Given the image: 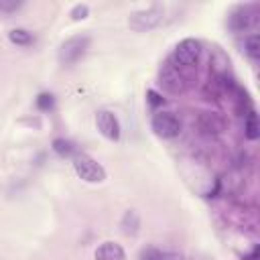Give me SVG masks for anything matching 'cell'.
I'll use <instances>...</instances> for the list:
<instances>
[{
  "mask_svg": "<svg viewBox=\"0 0 260 260\" xmlns=\"http://www.w3.org/2000/svg\"><path fill=\"white\" fill-rule=\"evenodd\" d=\"M91 39L87 35H73L69 39H65L57 51V59L61 65H73L77 63L89 49Z\"/></svg>",
  "mask_w": 260,
  "mask_h": 260,
  "instance_id": "cell-1",
  "label": "cell"
},
{
  "mask_svg": "<svg viewBox=\"0 0 260 260\" xmlns=\"http://www.w3.org/2000/svg\"><path fill=\"white\" fill-rule=\"evenodd\" d=\"M73 169L77 177L83 179L85 183H102L106 179V169L85 152H77L73 156Z\"/></svg>",
  "mask_w": 260,
  "mask_h": 260,
  "instance_id": "cell-2",
  "label": "cell"
},
{
  "mask_svg": "<svg viewBox=\"0 0 260 260\" xmlns=\"http://www.w3.org/2000/svg\"><path fill=\"white\" fill-rule=\"evenodd\" d=\"M199 57H201V43L197 39H183L177 43L171 61L183 69V67H195L199 63Z\"/></svg>",
  "mask_w": 260,
  "mask_h": 260,
  "instance_id": "cell-3",
  "label": "cell"
},
{
  "mask_svg": "<svg viewBox=\"0 0 260 260\" xmlns=\"http://www.w3.org/2000/svg\"><path fill=\"white\" fill-rule=\"evenodd\" d=\"M162 14H165V10L160 6H150V8H144V10H136L128 16V26L136 32L152 30L162 22Z\"/></svg>",
  "mask_w": 260,
  "mask_h": 260,
  "instance_id": "cell-4",
  "label": "cell"
},
{
  "mask_svg": "<svg viewBox=\"0 0 260 260\" xmlns=\"http://www.w3.org/2000/svg\"><path fill=\"white\" fill-rule=\"evenodd\" d=\"M160 85L169 91V93H183L187 89V77L181 73V67H177L171 59L162 65L160 69Z\"/></svg>",
  "mask_w": 260,
  "mask_h": 260,
  "instance_id": "cell-5",
  "label": "cell"
},
{
  "mask_svg": "<svg viewBox=\"0 0 260 260\" xmlns=\"http://www.w3.org/2000/svg\"><path fill=\"white\" fill-rule=\"evenodd\" d=\"M150 128L160 138H175L181 132V120L173 112H156L150 120Z\"/></svg>",
  "mask_w": 260,
  "mask_h": 260,
  "instance_id": "cell-6",
  "label": "cell"
},
{
  "mask_svg": "<svg viewBox=\"0 0 260 260\" xmlns=\"http://www.w3.org/2000/svg\"><path fill=\"white\" fill-rule=\"evenodd\" d=\"M95 128H98V132L104 138L114 140V142L120 140L122 128H120V122H118V118H116L114 112H110V110H98V114H95Z\"/></svg>",
  "mask_w": 260,
  "mask_h": 260,
  "instance_id": "cell-7",
  "label": "cell"
},
{
  "mask_svg": "<svg viewBox=\"0 0 260 260\" xmlns=\"http://www.w3.org/2000/svg\"><path fill=\"white\" fill-rule=\"evenodd\" d=\"M254 20H256V14L252 12V6H234L228 14V26L234 30V32H242V30H248L254 26Z\"/></svg>",
  "mask_w": 260,
  "mask_h": 260,
  "instance_id": "cell-8",
  "label": "cell"
},
{
  "mask_svg": "<svg viewBox=\"0 0 260 260\" xmlns=\"http://www.w3.org/2000/svg\"><path fill=\"white\" fill-rule=\"evenodd\" d=\"M197 126L203 134H209V136H217L221 132H225V118L217 112H201L199 118H197Z\"/></svg>",
  "mask_w": 260,
  "mask_h": 260,
  "instance_id": "cell-9",
  "label": "cell"
},
{
  "mask_svg": "<svg viewBox=\"0 0 260 260\" xmlns=\"http://www.w3.org/2000/svg\"><path fill=\"white\" fill-rule=\"evenodd\" d=\"M95 260H126V252L116 242H104L95 250Z\"/></svg>",
  "mask_w": 260,
  "mask_h": 260,
  "instance_id": "cell-10",
  "label": "cell"
},
{
  "mask_svg": "<svg viewBox=\"0 0 260 260\" xmlns=\"http://www.w3.org/2000/svg\"><path fill=\"white\" fill-rule=\"evenodd\" d=\"M138 258L140 260H183V254L171 252V250H158L154 246H146V248H142Z\"/></svg>",
  "mask_w": 260,
  "mask_h": 260,
  "instance_id": "cell-11",
  "label": "cell"
},
{
  "mask_svg": "<svg viewBox=\"0 0 260 260\" xmlns=\"http://www.w3.org/2000/svg\"><path fill=\"white\" fill-rule=\"evenodd\" d=\"M244 134L248 140H256L260 136V122H258V114L254 110H250L246 114V120H244Z\"/></svg>",
  "mask_w": 260,
  "mask_h": 260,
  "instance_id": "cell-12",
  "label": "cell"
},
{
  "mask_svg": "<svg viewBox=\"0 0 260 260\" xmlns=\"http://www.w3.org/2000/svg\"><path fill=\"white\" fill-rule=\"evenodd\" d=\"M120 225H122V232H124L126 236H134V234L138 232V228H140V217H138V213H136L134 209H128V211L122 215Z\"/></svg>",
  "mask_w": 260,
  "mask_h": 260,
  "instance_id": "cell-13",
  "label": "cell"
},
{
  "mask_svg": "<svg viewBox=\"0 0 260 260\" xmlns=\"http://www.w3.org/2000/svg\"><path fill=\"white\" fill-rule=\"evenodd\" d=\"M8 41H10L12 45H18V47H28V45H32L35 37H32V32L26 30V28H12V30L8 32Z\"/></svg>",
  "mask_w": 260,
  "mask_h": 260,
  "instance_id": "cell-14",
  "label": "cell"
},
{
  "mask_svg": "<svg viewBox=\"0 0 260 260\" xmlns=\"http://www.w3.org/2000/svg\"><path fill=\"white\" fill-rule=\"evenodd\" d=\"M51 148L59 154V156H75L77 154V148H75V144L71 142V140H67V138H55L53 140V144H51Z\"/></svg>",
  "mask_w": 260,
  "mask_h": 260,
  "instance_id": "cell-15",
  "label": "cell"
},
{
  "mask_svg": "<svg viewBox=\"0 0 260 260\" xmlns=\"http://www.w3.org/2000/svg\"><path fill=\"white\" fill-rule=\"evenodd\" d=\"M244 51H246V55H248L252 61H258V59H260V37H258L256 32L246 37V41H244Z\"/></svg>",
  "mask_w": 260,
  "mask_h": 260,
  "instance_id": "cell-16",
  "label": "cell"
},
{
  "mask_svg": "<svg viewBox=\"0 0 260 260\" xmlns=\"http://www.w3.org/2000/svg\"><path fill=\"white\" fill-rule=\"evenodd\" d=\"M35 104H37V108H39L41 112H49V110H53V106H55V98H53V93L43 91V93L37 95Z\"/></svg>",
  "mask_w": 260,
  "mask_h": 260,
  "instance_id": "cell-17",
  "label": "cell"
},
{
  "mask_svg": "<svg viewBox=\"0 0 260 260\" xmlns=\"http://www.w3.org/2000/svg\"><path fill=\"white\" fill-rule=\"evenodd\" d=\"M69 16H71V20H85L89 16V6L87 4H75L71 8Z\"/></svg>",
  "mask_w": 260,
  "mask_h": 260,
  "instance_id": "cell-18",
  "label": "cell"
},
{
  "mask_svg": "<svg viewBox=\"0 0 260 260\" xmlns=\"http://www.w3.org/2000/svg\"><path fill=\"white\" fill-rule=\"evenodd\" d=\"M22 6L18 0H0V12H16Z\"/></svg>",
  "mask_w": 260,
  "mask_h": 260,
  "instance_id": "cell-19",
  "label": "cell"
},
{
  "mask_svg": "<svg viewBox=\"0 0 260 260\" xmlns=\"http://www.w3.org/2000/svg\"><path fill=\"white\" fill-rule=\"evenodd\" d=\"M146 100H148V104H150L152 108H158V106H162V104H165L162 95H160V93H156L154 89H148V91H146Z\"/></svg>",
  "mask_w": 260,
  "mask_h": 260,
  "instance_id": "cell-20",
  "label": "cell"
},
{
  "mask_svg": "<svg viewBox=\"0 0 260 260\" xmlns=\"http://www.w3.org/2000/svg\"><path fill=\"white\" fill-rule=\"evenodd\" d=\"M244 260H258V246H254V250L248 256H244Z\"/></svg>",
  "mask_w": 260,
  "mask_h": 260,
  "instance_id": "cell-21",
  "label": "cell"
}]
</instances>
